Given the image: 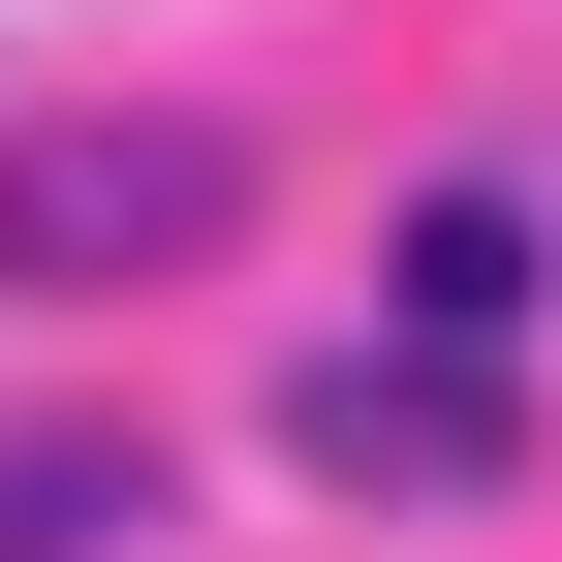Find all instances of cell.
<instances>
[{
	"instance_id": "4",
	"label": "cell",
	"mask_w": 562,
	"mask_h": 562,
	"mask_svg": "<svg viewBox=\"0 0 562 562\" xmlns=\"http://www.w3.org/2000/svg\"><path fill=\"white\" fill-rule=\"evenodd\" d=\"M375 344H531V220L501 188H438V220L375 250Z\"/></svg>"
},
{
	"instance_id": "1",
	"label": "cell",
	"mask_w": 562,
	"mask_h": 562,
	"mask_svg": "<svg viewBox=\"0 0 562 562\" xmlns=\"http://www.w3.org/2000/svg\"><path fill=\"white\" fill-rule=\"evenodd\" d=\"M220 220H250V125H188V94L0 125V313H94V281H188Z\"/></svg>"
},
{
	"instance_id": "2",
	"label": "cell",
	"mask_w": 562,
	"mask_h": 562,
	"mask_svg": "<svg viewBox=\"0 0 562 562\" xmlns=\"http://www.w3.org/2000/svg\"><path fill=\"white\" fill-rule=\"evenodd\" d=\"M281 469H313V501H501L531 406H501V344H313V375H281Z\"/></svg>"
},
{
	"instance_id": "3",
	"label": "cell",
	"mask_w": 562,
	"mask_h": 562,
	"mask_svg": "<svg viewBox=\"0 0 562 562\" xmlns=\"http://www.w3.org/2000/svg\"><path fill=\"white\" fill-rule=\"evenodd\" d=\"M125 531H157V438H125V406L0 438V562H125Z\"/></svg>"
}]
</instances>
